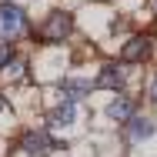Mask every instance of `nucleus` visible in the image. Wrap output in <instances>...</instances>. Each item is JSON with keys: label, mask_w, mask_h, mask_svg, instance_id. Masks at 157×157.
Returning <instances> with one entry per match:
<instances>
[{"label": "nucleus", "mask_w": 157, "mask_h": 157, "mask_svg": "<svg viewBox=\"0 0 157 157\" xmlns=\"http://www.w3.org/2000/svg\"><path fill=\"white\" fill-rule=\"evenodd\" d=\"M30 33V17L20 3L13 0H0V44H13L24 40Z\"/></svg>", "instance_id": "obj_1"}, {"label": "nucleus", "mask_w": 157, "mask_h": 157, "mask_svg": "<svg viewBox=\"0 0 157 157\" xmlns=\"http://www.w3.org/2000/svg\"><path fill=\"white\" fill-rule=\"evenodd\" d=\"M70 30H74V17L67 10H50L47 20H44V27L37 30V37L47 40V44H63L70 37Z\"/></svg>", "instance_id": "obj_2"}, {"label": "nucleus", "mask_w": 157, "mask_h": 157, "mask_svg": "<svg viewBox=\"0 0 157 157\" xmlns=\"http://www.w3.org/2000/svg\"><path fill=\"white\" fill-rule=\"evenodd\" d=\"M127 80H130V67H127V63H104L94 84L100 87V90H114V94H121V90L127 87Z\"/></svg>", "instance_id": "obj_3"}, {"label": "nucleus", "mask_w": 157, "mask_h": 157, "mask_svg": "<svg viewBox=\"0 0 157 157\" xmlns=\"http://www.w3.org/2000/svg\"><path fill=\"white\" fill-rule=\"evenodd\" d=\"M54 147H63V144H57L47 130H24L20 134V151L27 157H44L47 151H54Z\"/></svg>", "instance_id": "obj_4"}, {"label": "nucleus", "mask_w": 157, "mask_h": 157, "mask_svg": "<svg viewBox=\"0 0 157 157\" xmlns=\"http://www.w3.org/2000/svg\"><path fill=\"white\" fill-rule=\"evenodd\" d=\"M151 57V37L147 33H134L130 40L124 44V50H121V63H144Z\"/></svg>", "instance_id": "obj_5"}, {"label": "nucleus", "mask_w": 157, "mask_h": 157, "mask_svg": "<svg viewBox=\"0 0 157 157\" xmlns=\"http://www.w3.org/2000/svg\"><path fill=\"white\" fill-rule=\"evenodd\" d=\"M104 114H107L114 124H127V121L137 114V104H134V97H130V94H117V97H110V100H107Z\"/></svg>", "instance_id": "obj_6"}, {"label": "nucleus", "mask_w": 157, "mask_h": 157, "mask_svg": "<svg viewBox=\"0 0 157 157\" xmlns=\"http://www.w3.org/2000/svg\"><path fill=\"white\" fill-rule=\"evenodd\" d=\"M94 80H87V77H63V80H57V90H60L70 104H77V100H84V97L94 94Z\"/></svg>", "instance_id": "obj_7"}, {"label": "nucleus", "mask_w": 157, "mask_h": 157, "mask_svg": "<svg viewBox=\"0 0 157 157\" xmlns=\"http://www.w3.org/2000/svg\"><path fill=\"white\" fill-rule=\"evenodd\" d=\"M47 121H50V127H70L77 121V104H70V100L54 104V107L47 110Z\"/></svg>", "instance_id": "obj_8"}, {"label": "nucleus", "mask_w": 157, "mask_h": 157, "mask_svg": "<svg viewBox=\"0 0 157 157\" xmlns=\"http://www.w3.org/2000/svg\"><path fill=\"white\" fill-rule=\"evenodd\" d=\"M151 134H154V124H151V117H140V114H134V117L127 121V137H130V140H137V144H140V140H147Z\"/></svg>", "instance_id": "obj_9"}, {"label": "nucleus", "mask_w": 157, "mask_h": 157, "mask_svg": "<svg viewBox=\"0 0 157 157\" xmlns=\"http://www.w3.org/2000/svg\"><path fill=\"white\" fill-rule=\"evenodd\" d=\"M13 63V50H10V44H0V70H7Z\"/></svg>", "instance_id": "obj_10"}, {"label": "nucleus", "mask_w": 157, "mask_h": 157, "mask_svg": "<svg viewBox=\"0 0 157 157\" xmlns=\"http://www.w3.org/2000/svg\"><path fill=\"white\" fill-rule=\"evenodd\" d=\"M147 97H151V104H157V74L151 77V87H147Z\"/></svg>", "instance_id": "obj_11"}, {"label": "nucleus", "mask_w": 157, "mask_h": 157, "mask_svg": "<svg viewBox=\"0 0 157 157\" xmlns=\"http://www.w3.org/2000/svg\"><path fill=\"white\" fill-rule=\"evenodd\" d=\"M7 110V97H3V90H0V114Z\"/></svg>", "instance_id": "obj_12"}, {"label": "nucleus", "mask_w": 157, "mask_h": 157, "mask_svg": "<svg viewBox=\"0 0 157 157\" xmlns=\"http://www.w3.org/2000/svg\"><path fill=\"white\" fill-rule=\"evenodd\" d=\"M151 7H154V10H157V0H151Z\"/></svg>", "instance_id": "obj_13"}]
</instances>
